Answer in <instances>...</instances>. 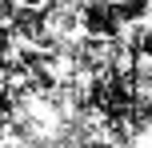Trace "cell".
I'll return each mask as SVG.
<instances>
[{
    "label": "cell",
    "instance_id": "cell-1",
    "mask_svg": "<svg viewBox=\"0 0 152 148\" xmlns=\"http://www.w3.org/2000/svg\"><path fill=\"white\" fill-rule=\"evenodd\" d=\"M80 32L96 40H120L124 20L116 12V0H84L80 4Z\"/></svg>",
    "mask_w": 152,
    "mask_h": 148
},
{
    "label": "cell",
    "instance_id": "cell-3",
    "mask_svg": "<svg viewBox=\"0 0 152 148\" xmlns=\"http://www.w3.org/2000/svg\"><path fill=\"white\" fill-rule=\"evenodd\" d=\"M148 4H152V0H148Z\"/></svg>",
    "mask_w": 152,
    "mask_h": 148
},
{
    "label": "cell",
    "instance_id": "cell-2",
    "mask_svg": "<svg viewBox=\"0 0 152 148\" xmlns=\"http://www.w3.org/2000/svg\"><path fill=\"white\" fill-rule=\"evenodd\" d=\"M148 24H152V16H148Z\"/></svg>",
    "mask_w": 152,
    "mask_h": 148
}]
</instances>
